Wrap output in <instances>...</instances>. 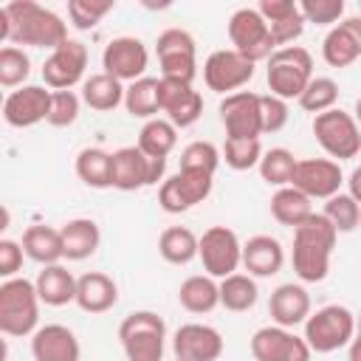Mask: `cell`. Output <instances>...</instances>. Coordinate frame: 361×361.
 <instances>
[{
    "mask_svg": "<svg viewBox=\"0 0 361 361\" xmlns=\"http://www.w3.org/2000/svg\"><path fill=\"white\" fill-rule=\"evenodd\" d=\"M155 54L164 79L189 82L197 76V42L186 28H166L155 39Z\"/></svg>",
    "mask_w": 361,
    "mask_h": 361,
    "instance_id": "obj_9",
    "label": "cell"
},
{
    "mask_svg": "<svg viewBox=\"0 0 361 361\" xmlns=\"http://www.w3.org/2000/svg\"><path fill=\"white\" fill-rule=\"evenodd\" d=\"M59 234H62V254L71 262H82V259L93 257L102 243L99 223L90 217H73V220L62 223Z\"/></svg>",
    "mask_w": 361,
    "mask_h": 361,
    "instance_id": "obj_27",
    "label": "cell"
},
{
    "mask_svg": "<svg viewBox=\"0 0 361 361\" xmlns=\"http://www.w3.org/2000/svg\"><path fill=\"white\" fill-rule=\"evenodd\" d=\"M31 73V59L23 48L6 45L0 48V85L3 87H23Z\"/></svg>",
    "mask_w": 361,
    "mask_h": 361,
    "instance_id": "obj_43",
    "label": "cell"
},
{
    "mask_svg": "<svg viewBox=\"0 0 361 361\" xmlns=\"http://www.w3.org/2000/svg\"><path fill=\"white\" fill-rule=\"evenodd\" d=\"M257 11L262 14V20L271 28V37L276 42V48H288L293 39L302 37L305 31V17L299 3L293 0H262L257 6Z\"/></svg>",
    "mask_w": 361,
    "mask_h": 361,
    "instance_id": "obj_22",
    "label": "cell"
},
{
    "mask_svg": "<svg viewBox=\"0 0 361 361\" xmlns=\"http://www.w3.org/2000/svg\"><path fill=\"white\" fill-rule=\"evenodd\" d=\"M175 361H180V358H175Z\"/></svg>",
    "mask_w": 361,
    "mask_h": 361,
    "instance_id": "obj_55",
    "label": "cell"
},
{
    "mask_svg": "<svg viewBox=\"0 0 361 361\" xmlns=\"http://www.w3.org/2000/svg\"><path fill=\"white\" fill-rule=\"evenodd\" d=\"M214 175L203 169H178L172 178H164L158 189V206L166 214H180L189 212L192 206L203 203L212 195Z\"/></svg>",
    "mask_w": 361,
    "mask_h": 361,
    "instance_id": "obj_10",
    "label": "cell"
},
{
    "mask_svg": "<svg viewBox=\"0 0 361 361\" xmlns=\"http://www.w3.org/2000/svg\"><path fill=\"white\" fill-rule=\"evenodd\" d=\"M223 347L226 341L220 330L200 322L180 324L172 336V353L180 361H217L223 355Z\"/></svg>",
    "mask_w": 361,
    "mask_h": 361,
    "instance_id": "obj_20",
    "label": "cell"
},
{
    "mask_svg": "<svg viewBox=\"0 0 361 361\" xmlns=\"http://www.w3.org/2000/svg\"><path fill=\"white\" fill-rule=\"evenodd\" d=\"M76 178L90 189L113 186V152L102 147H85L76 155Z\"/></svg>",
    "mask_w": 361,
    "mask_h": 361,
    "instance_id": "obj_32",
    "label": "cell"
},
{
    "mask_svg": "<svg viewBox=\"0 0 361 361\" xmlns=\"http://www.w3.org/2000/svg\"><path fill=\"white\" fill-rule=\"evenodd\" d=\"M341 183H344V172H341L338 161H333V158H302L296 164L290 186H296L310 200L313 197L327 200V197L341 192Z\"/></svg>",
    "mask_w": 361,
    "mask_h": 361,
    "instance_id": "obj_19",
    "label": "cell"
},
{
    "mask_svg": "<svg viewBox=\"0 0 361 361\" xmlns=\"http://www.w3.org/2000/svg\"><path fill=\"white\" fill-rule=\"evenodd\" d=\"M23 251L28 259L39 265H56L59 259H65L59 228L45 226V223H34L23 231Z\"/></svg>",
    "mask_w": 361,
    "mask_h": 361,
    "instance_id": "obj_30",
    "label": "cell"
},
{
    "mask_svg": "<svg viewBox=\"0 0 361 361\" xmlns=\"http://www.w3.org/2000/svg\"><path fill=\"white\" fill-rule=\"evenodd\" d=\"M51 96H54V90H48L45 85H23V87L11 90L3 102L6 124L23 130V127H34L39 121H48Z\"/></svg>",
    "mask_w": 361,
    "mask_h": 361,
    "instance_id": "obj_18",
    "label": "cell"
},
{
    "mask_svg": "<svg viewBox=\"0 0 361 361\" xmlns=\"http://www.w3.org/2000/svg\"><path fill=\"white\" fill-rule=\"evenodd\" d=\"M296 164H299V161L293 158L290 149H285V147H271V149L262 152L257 169H259V178H262L268 186L282 189V186H290V183H293Z\"/></svg>",
    "mask_w": 361,
    "mask_h": 361,
    "instance_id": "obj_38",
    "label": "cell"
},
{
    "mask_svg": "<svg viewBox=\"0 0 361 361\" xmlns=\"http://www.w3.org/2000/svg\"><path fill=\"white\" fill-rule=\"evenodd\" d=\"M251 79H254V62L245 59L243 54H237L234 48L212 51L203 62V82L214 93L231 96L240 87H245Z\"/></svg>",
    "mask_w": 361,
    "mask_h": 361,
    "instance_id": "obj_13",
    "label": "cell"
},
{
    "mask_svg": "<svg viewBox=\"0 0 361 361\" xmlns=\"http://www.w3.org/2000/svg\"><path fill=\"white\" fill-rule=\"evenodd\" d=\"M338 234H347V231H355L361 226V203L350 195V192H338L333 197H327L324 203V212H322Z\"/></svg>",
    "mask_w": 361,
    "mask_h": 361,
    "instance_id": "obj_40",
    "label": "cell"
},
{
    "mask_svg": "<svg viewBox=\"0 0 361 361\" xmlns=\"http://www.w3.org/2000/svg\"><path fill=\"white\" fill-rule=\"evenodd\" d=\"M347 189H350V195H353V197L361 203V164H358V166L350 172V178H347Z\"/></svg>",
    "mask_w": 361,
    "mask_h": 361,
    "instance_id": "obj_50",
    "label": "cell"
},
{
    "mask_svg": "<svg viewBox=\"0 0 361 361\" xmlns=\"http://www.w3.org/2000/svg\"><path fill=\"white\" fill-rule=\"evenodd\" d=\"M203 271L214 279H226L237 274L243 265V243L240 237L226 226H212L200 234V251H197Z\"/></svg>",
    "mask_w": 361,
    "mask_h": 361,
    "instance_id": "obj_12",
    "label": "cell"
},
{
    "mask_svg": "<svg viewBox=\"0 0 361 361\" xmlns=\"http://www.w3.org/2000/svg\"><path fill=\"white\" fill-rule=\"evenodd\" d=\"M31 355L34 361H79L82 347L71 327L45 324L31 336Z\"/></svg>",
    "mask_w": 361,
    "mask_h": 361,
    "instance_id": "obj_23",
    "label": "cell"
},
{
    "mask_svg": "<svg viewBox=\"0 0 361 361\" xmlns=\"http://www.w3.org/2000/svg\"><path fill=\"white\" fill-rule=\"evenodd\" d=\"M259 288L251 274H231L220 279V305L231 313H245L257 305Z\"/></svg>",
    "mask_w": 361,
    "mask_h": 361,
    "instance_id": "obj_37",
    "label": "cell"
},
{
    "mask_svg": "<svg viewBox=\"0 0 361 361\" xmlns=\"http://www.w3.org/2000/svg\"><path fill=\"white\" fill-rule=\"evenodd\" d=\"M358 228H361V226H358Z\"/></svg>",
    "mask_w": 361,
    "mask_h": 361,
    "instance_id": "obj_56",
    "label": "cell"
},
{
    "mask_svg": "<svg viewBox=\"0 0 361 361\" xmlns=\"http://www.w3.org/2000/svg\"><path fill=\"white\" fill-rule=\"evenodd\" d=\"M178 302L186 313H195V316L212 313L220 305V282H214V276L209 274L186 276L178 288Z\"/></svg>",
    "mask_w": 361,
    "mask_h": 361,
    "instance_id": "obj_29",
    "label": "cell"
},
{
    "mask_svg": "<svg viewBox=\"0 0 361 361\" xmlns=\"http://www.w3.org/2000/svg\"><path fill=\"white\" fill-rule=\"evenodd\" d=\"M23 243H17V240H8V237H3L0 240V276L3 279H14L17 276V271L23 268Z\"/></svg>",
    "mask_w": 361,
    "mask_h": 361,
    "instance_id": "obj_49",
    "label": "cell"
},
{
    "mask_svg": "<svg viewBox=\"0 0 361 361\" xmlns=\"http://www.w3.org/2000/svg\"><path fill=\"white\" fill-rule=\"evenodd\" d=\"M87 68V45L79 39H65L42 65V82L51 90H71L82 82Z\"/></svg>",
    "mask_w": 361,
    "mask_h": 361,
    "instance_id": "obj_15",
    "label": "cell"
},
{
    "mask_svg": "<svg viewBox=\"0 0 361 361\" xmlns=\"http://www.w3.org/2000/svg\"><path fill=\"white\" fill-rule=\"evenodd\" d=\"M268 90L271 96H279L285 102L296 99L305 93V87L313 79V56L307 48L302 45H288V48H276L268 59Z\"/></svg>",
    "mask_w": 361,
    "mask_h": 361,
    "instance_id": "obj_4",
    "label": "cell"
},
{
    "mask_svg": "<svg viewBox=\"0 0 361 361\" xmlns=\"http://www.w3.org/2000/svg\"><path fill=\"white\" fill-rule=\"evenodd\" d=\"M68 39V23L34 3V0H11L0 6V42L11 45H31V48H51L56 51Z\"/></svg>",
    "mask_w": 361,
    "mask_h": 361,
    "instance_id": "obj_1",
    "label": "cell"
},
{
    "mask_svg": "<svg viewBox=\"0 0 361 361\" xmlns=\"http://www.w3.org/2000/svg\"><path fill=\"white\" fill-rule=\"evenodd\" d=\"M268 313H271L274 324L288 327V330L296 327V324H305L307 316L313 313L310 310V293L302 285H296V282H285V285H279L271 293Z\"/></svg>",
    "mask_w": 361,
    "mask_h": 361,
    "instance_id": "obj_24",
    "label": "cell"
},
{
    "mask_svg": "<svg viewBox=\"0 0 361 361\" xmlns=\"http://www.w3.org/2000/svg\"><path fill=\"white\" fill-rule=\"evenodd\" d=\"M322 56L330 68H347L361 56V45L355 42V37L338 23L327 31L324 42H322Z\"/></svg>",
    "mask_w": 361,
    "mask_h": 361,
    "instance_id": "obj_39",
    "label": "cell"
},
{
    "mask_svg": "<svg viewBox=\"0 0 361 361\" xmlns=\"http://www.w3.org/2000/svg\"><path fill=\"white\" fill-rule=\"evenodd\" d=\"M302 338L313 353H336L355 338V313L344 305H324L307 316Z\"/></svg>",
    "mask_w": 361,
    "mask_h": 361,
    "instance_id": "obj_6",
    "label": "cell"
},
{
    "mask_svg": "<svg viewBox=\"0 0 361 361\" xmlns=\"http://www.w3.org/2000/svg\"><path fill=\"white\" fill-rule=\"evenodd\" d=\"M338 231L336 226L319 212H313L302 226L293 228V251L290 262L302 282H322L330 274V257L336 248Z\"/></svg>",
    "mask_w": 361,
    "mask_h": 361,
    "instance_id": "obj_2",
    "label": "cell"
},
{
    "mask_svg": "<svg viewBox=\"0 0 361 361\" xmlns=\"http://www.w3.org/2000/svg\"><path fill=\"white\" fill-rule=\"evenodd\" d=\"M336 102H338V85L330 76H313L310 85L305 87V93L299 96V107L305 113H313V116L333 110Z\"/></svg>",
    "mask_w": 361,
    "mask_h": 361,
    "instance_id": "obj_41",
    "label": "cell"
},
{
    "mask_svg": "<svg viewBox=\"0 0 361 361\" xmlns=\"http://www.w3.org/2000/svg\"><path fill=\"white\" fill-rule=\"evenodd\" d=\"M147 65H149V54H147V45L138 37H113L102 51L104 73L116 76L118 82L144 79Z\"/></svg>",
    "mask_w": 361,
    "mask_h": 361,
    "instance_id": "obj_17",
    "label": "cell"
},
{
    "mask_svg": "<svg viewBox=\"0 0 361 361\" xmlns=\"http://www.w3.org/2000/svg\"><path fill=\"white\" fill-rule=\"evenodd\" d=\"M200 251V237L186 226H169L158 237V254L169 265H189Z\"/></svg>",
    "mask_w": 361,
    "mask_h": 361,
    "instance_id": "obj_35",
    "label": "cell"
},
{
    "mask_svg": "<svg viewBox=\"0 0 361 361\" xmlns=\"http://www.w3.org/2000/svg\"><path fill=\"white\" fill-rule=\"evenodd\" d=\"M259 93L237 90L220 102V121L226 127V138H259L262 135V110Z\"/></svg>",
    "mask_w": 361,
    "mask_h": 361,
    "instance_id": "obj_16",
    "label": "cell"
},
{
    "mask_svg": "<svg viewBox=\"0 0 361 361\" xmlns=\"http://www.w3.org/2000/svg\"><path fill=\"white\" fill-rule=\"evenodd\" d=\"M285 265V248L276 237L271 234H257L248 243H243V268L251 276H274Z\"/></svg>",
    "mask_w": 361,
    "mask_h": 361,
    "instance_id": "obj_25",
    "label": "cell"
},
{
    "mask_svg": "<svg viewBox=\"0 0 361 361\" xmlns=\"http://www.w3.org/2000/svg\"><path fill=\"white\" fill-rule=\"evenodd\" d=\"M161 113H166V118L175 127H192L200 113H203V99L200 93L180 79H164L161 76Z\"/></svg>",
    "mask_w": 361,
    "mask_h": 361,
    "instance_id": "obj_21",
    "label": "cell"
},
{
    "mask_svg": "<svg viewBox=\"0 0 361 361\" xmlns=\"http://www.w3.org/2000/svg\"><path fill=\"white\" fill-rule=\"evenodd\" d=\"M178 144V127L169 118H149L138 133V149L147 158H166Z\"/></svg>",
    "mask_w": 361,
    "mask_h": 361,
    "instance_id": "obj_36",
    "label": "cell"
},
{
    "mask_svg": "<svg viewBox=\"0 0 361 361\" xmlns=\"http://www.w3.org/2000/svg\"><path fill=\"white\" fill-rule=\"evenodd\" d=\"M82 110V96L73 90H54L51 96V110H48V124L51 127H71L79 118Z\"/></svg>",
    "mask_w": 361,
    "mask_h": 361,
    "instance_id": "obj_46",
    "label": "cell"
},
{
    "mask_svg": "<svg viewBox=\"0 0 361 361\" xmlns=\"http://www.w3.org/2000/svg\"><path fill=\"white\" fill-rule=\"evenodd\" d=\"M118 341L127 361H164L166 324L152 310H135L118 324Z\"/></svg>",
    "mask_w": 361,
    "mask_h": 361,
    "instance_id": "obj_5",
    "label": "cell"
},
{
    "mask_svg": "<svg viewBox=\"0 0 361 361\" xmlns=\"http://www.w3.org/2000/svg\"><path fill=\"white\" fill-rule=\"evenodd\" d=\"M118 302V285L102 271H87L76 279V305L85 313H107Z\"/></svg>",
    "mask_w": 361,
    "mask_h": 361,
    "instance_id": "obj_26",
    "label": "cell"
},
{
    "mask_svg": "<svg viewBox=\"0 0 361 361\" xmlns=\"http://www.w3.org/2000/svg\"><path fill=\"white\" fill-rule=\"evenodd\" d=\"M161 79L155 76H144L127 85L124 90V107L133 118H158L161 113Z\"/></svg>",
    "mask_w": 361,
    "mask_h": 361,
    "instance_id": "obj_33",
    "label": "cell"
},
{
    "mask_svg": "<svg viewBox=\"0 0 361 361\" xmlns=\"http://www.w3.org/2000/svg\"><path fill=\"white\" fill-rule=\"evenodd\" d=\"M166 158H147L138 147H118L113 152V189L135 192L144 186L164 183Z\"/></svg>",
    "mask_w": 361,
    "mask_h": 361,
    "instance_id": "obj_11",
    "label": "cell"
},
{
    "mask_svg": "<svg viewBox=\"0 0 361 361\" xmlns=\"http://www.w3.org/2000/svg\"><path fill=\"white\" fill-rule=\"evenodd\" d=\"M299 8L305 23L313 25H338L344 20V0H302Z\"/></svg>",
    "mask_w": 361,
    "mask_h": 361,
    "instance_id": "obj_47",
    "label": "cell"
},
{
    "mask_svg": "<svg viewBox=\"0 0 361 361\" xmlns=\"http://www.w3.org/2000/svg\"><path fill=\"white\" fill-rule=\"evenodd\" d=\"M355 333H361V313L355 316Z\"/></svg>",
    "mask_w": 361,
    "mask_h": 361,
    "instance_id": "obj_53",
    "label": "cell"
},
{
    "mask_svg": "<svg viewBox=\"0 0 361 361\" xmlns=\"http://www.w3.org/2000/svg\"><path fill=\"white\" fill-rule=\"evenodd\" d=\"M228 39L234 45L237 54H243L245 59H251L254 65L262 62V59H271V54L276 51V42L271 37V28L268 23L262 20V14L257 8H237L231 17H228Z\"/></svg>",
    "mask_w": 361,
    "mask_h": 361,
    "instance_id": "obj_8",
    "label": "cell"
},
{
    "mask_svg": "<svg viewBox=\"0 0 361 361\" xmlns=\"http://www.w3.org/2000/svg\"><path fill=\"white\" fill-rule=\"evenodd\" d=\"M259 110H262V133H279L288 124V102L279 96H262L259 99Z\"/></svg>",
    "mask_w": 361,
    "mask_h": 361,
    "instance_id": "obj_48",
    "label": "cell"
},
{
    "mask_svg": "<svg viewBox=\"0 0 361 361\" xmlns=\"http://www.w3.org/2000/svg\"><path fill=\"white\" fill-rule=\"evenodd\" d=\"M223 161V152L212 141H192L180 152V169H203V172H217Z\"/></svg>",
    "mask_w": 361,
    "mask_h": 361,
    "instance_id": "obj_45",
    "label": "cell"
},
{
    "mask_svg": "<svg viewBox=\"0 0 361 361\" xmlns=\"http://www.w3.org/2000/svg\"><path fill=\"white\" fill-rule=\"evenodd\" d=\"M124 82H118L116 76L110 73H90L85 82H82V102L90 107V110H99V113H110L116 110L118 104H124Z\"/></svg>",
    "mask_w": 361,
    "mask_h": 361,
    "instance_id": "obj_31",
    "label": "cell"
},
{
    "mask_svg": "<svg viewBox=\"0 0 361 361\" xmlns=\"http://www.w3.org/2000/svg\"><path fill=\"white\" fill-rule=\"evenodd\" d=\"M358 11H361V0H358Z\"/></svg>",
    "mask_w": 361,
    "mask_h": 361,
    "instance_id": "obj_54",
    "label": "cell"
},
{
    "mask_svg": "<svg viewBox=\"0 0 361 361\" xmlns=\"http://www.w3.org/2000/svg\"><path fill=\"white\" fill-rule=\"evenodd\" d=\"M113 11V0H68L71 25L79 31H90L102 23L104 14Z\"/></svg>",
    "mask_w": 361,
    "mask_h": 361,
    "instance_id": "obj_44",
    "label": "cell"
},
{
    "mask_svg": "<svg viewBox=\"0 0 361 361\" xmlns=\"http://www.w3.org/2000/svg\"><path fill=\"white\" fill-rule=\"evenodd\" d=\"M313 135L333 161H347L361 152V127L353 113L341 107L313 116Z\"/></svg>",
    "mask_w": 361,
    "mask_h": 361,
    "instance_id": "obj_7",
    "label": "cell"
},
{
    "mask_svg": "<svg viewBox=\"0 0 361 361\" xmlns=\"http://www.w3.org/2000/svg\"><path fill=\"white\" fill-rule=\"evenodd\" d=\"M76 279L79 276H73L62 262L42 265V271L34 279L39 302L48 305V307H62L68 302H76Z\"/></svg>",
    "mask_w": 361,
    "mask_h": 361,
    "instance_id": "obj_28",
    "label": "cell"
},
{
    "mask_svg": "<svg viewBox=\"0 0 361 361\" xmlns=\"http://www.w3.org/2000/svg\"><path fill=\"white\" fill-rule=\"evenodd\" d=\"M313 214V203L307 195H302L296 186H282L271 195V217L282 226H302Z\"/></svg>",
    "mask_w": 361,
    "mask_h": 361,
    "instance_id": "obj_34",
    "label": "cell"
},
{
    "mask_svg": "<svg viewBox=\"0 0 361 361\" xmlns=\"http://www.w3.org/2000/svg\"><path fill=\"white\" fill-rule=\"evenodd\" d=\"M353 118L358 121V127H361V96H358V102H355V110H353Z\"/></svg>",
    "mask_w": 361,
    "mask_h": 361,
    "instance_id": "obj_52",
    "label": "cell"
},
{
    "mask_svg": "<svg viewBox=\"0 0 361 361\" xmlns=\"http://www.w3.org/2000/svg\"><path fill=\"white\" fill-rule=\"evenodd\" d=\"M259 158H262L259 138H226L223 144V161L237 172L259 166Z\"/></svg>",
    "mask_w": 361,
    "mask_h": 361,
    "instance_id": "obj_42",
    "label": "cell"
},
{
    "mask_svg": "<svg viewBox=\"0 0 361 361\" xmlns=\"http://www.w3.org/2000/svg\"><path fill=\"white\" fill-rule=\"evenodd\" d=\"M251 355L254 361H310L313 350L288 327L268 324L251 336Z\"/></svg>",
    "mask_w": 361,
    "mask_h": 361,
    "instance_id": "obj_14",
    "label": "cell"
},
{
    "mask_svg": "<svg viewBox=\"0 0 361 361\" xmlns=\"http://www.w3.org/2000/svg\"><path fill=\"white\" fill-rule=\"evenodd\" d=\"M347 361H361V333H355V338L347 344Z\"/></svg>",
    "mask_w": 361,
    "mask_h": 361,
    "instance_id": "obj_51",
    "label": "cell"
},
{
    "mask_svg": "<svg viewBox=\"0 0 361 361\" xmlns=\"http://www.w3.org/2000/svg\"><path fill=\"white\" fill-rule=\"evenodd\" d=\"M39 293L25 276L0 282V333L11 338L34 336L39 327Z\"/></svg>",
    "mask_w": 361,
    "mask_h": 361,
    "instance_id": "obj_3",
    "label": "cell"
}]
</instances>
